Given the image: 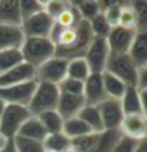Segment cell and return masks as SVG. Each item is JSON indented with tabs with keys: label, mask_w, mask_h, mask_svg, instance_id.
<instances>
[{
	"label": "cell",
	"mask_w": 147,
	"mask_h": 152,
	"mask_svg": "<svg viewBox=\"0 0 147 152\" xmlns=\"http://www.w3.org/2000/svg\"><path fill=\"white\" fill-rule=\"evenodd\" d=\"M19 4H20V13H22V19H26V17L35 15L37 12L43 10V7L39 4L37 0H19Z\"/></svg>",
	"instance_id": "37"
},
{
	"label": "cell",
	"mask_w": 147,
	"mask_h": 152,
	"mask_svg": "<svg viewBox=\"0 0 147 152\" xmlns=\"http://www.w3.org/2000/svg\"><path fill=\"white\" fill-rule=\"evenodd\" d=\"M136 33H137V30H134V29H126V27H121V26L112 27L109 36L106 37L107 45L110 48V52L127 53Z\"/></svg>",
	"instance_id": "11"
},
{
	"label": "cell",
	"mask_w": 147,
	"mask_h": 152,
	"mask_svg": "<svg viewBox=\"0 0 147 152\" xmlns=\"http://www.w3.org/2000/svg\"><path fill=\"white\" fill-rule=\"evenodd\" d=\"M120 131L123 135L138 141L147 136V118L143 113L124 115L120 125Z\"/></svg>",
	"instance_id": "14"
},
{
	"label": "cell",
	"mask_w": 147,
	"mask_h": 152,
	"mask_svg": "<svg viewBox=\"0 0 147 152\" xmlns=\"http://www.w3.org/2000/svg\"><path fill=\"white\" fill-rule=\"evenodd\" d=\"M83 19L80 16V13L77 12L76 6H71L67 10H64L63 13H60L59 16L54 19V23L59 25L60 27H74L77 26Z\"/></svg>",
	"instance_id": "30"
},
{
	"label": "cell",
	"mask_w": 147,
	"mask_h": 152,
	"mask_svg": "<svg viewBox=\"0 0 147 152\" xmlns=\"http://www.w3.org/2000/svg\"><path fill=\"white\" fill-rule=\"evenodd\" d=\"M37 1H39V4H40V6H42V7H46V6H47V3H49V1H50V0H37Z\"/></svg>",
	"instance_id": "46"
},
{
	"label": "cell",
	"mask_w": 147,
	"mask_h": 152,
	"mask_svg": "<svg viewBox=\"0 0 147 152\" xmlns=\"http://www.w3.org/2000/svg\"><path fill=\"white\" fill-rule=\"evenodd\" d=\"M127 53L138 69L147 66V32L136 33Z\"/></svg>",
	"instance_id": "17"
},
{
	"label": "cell",
	"mask_w": 147,
	"mask_h": 152,
	"mask_svg": "<svg viewBox=\"0 0 147 152\" xmlns=\"http://www.w3.org/2000/svg\"><path fill=\"white\" fill-rule=\"evenodd\" d=\"M24 62L20 49H4L0 50V75L7 72L9 69L17 66L19 63Z\"/></svg>",
	"instance_id": "28"
},
{
	"label": "cell",
	"mask_w": 147,
	"mask_h": 152,
	"mask_svg": "<svg viewBox=\"0 0 147 152\" xmlns=\"http://www.w3.org/2000/svg\"><path fill=\"white\" fill-rule=\"evenodd\" d=\"M22 20L19 0H0V23L20 26Z\"/></svg>",
	"instance_id": "18"
},
{
	"label": "cell",
	"mask_w": 147,
	"mask_h": 152,
	"mask_svg": "<svg viewBox=\"0 0 147 152\" xmlns=\"http://www.w3.org/2000/svg\"><path fill=\"white\" fill-rule=\"evenodd\" d=\"M99 1V6H100V10L103 12L106 9L110 7H124V6H129L131 4V0H97Z\"/></svg>",
	"instance_id": "39"
},
{
	"label": "cell",
	"mask_w": 147,
	"mask_h": 152,
	"mask_svg": "<svg viewBox=\"0 0 147 152\" xmlns=\"http://www.w3.org/2000/svg\"><path fill=\"white\" fill-rule=\"evenodd\" d=\"M53 25H54V19L49 16L43 9L35 15L23 19L20 26L26 37H49Z\"/></svg>",
	"instance_id": "8"
},
{
	"label": "cell",
	"mask_w": 147,
	"mask_h": 152,
	"mask_svg": "<svg viewBox=\"0 0 147 152\" xmlns=\"http://www.w3.org/2000/svg\"><path fill=\"white\" fill-rule=\"evenodd\" d=\"M26 36L22 26L3 25L0 23V50L4 49H20Z\"/></svg>",
	"instance_id": "15"
},
{
	"label": "cell",
	"mask_w": 147,
	"mask_h": 152,
	"mask_svg": "<svg viewBox=\"0 0 147 152\" xmlns=\"http://www.w3.org/2000/svg\"><path fill=\"white\" fill-rule=\"evenodd\" d=\"M102 79H103V85H104V91L107 93L109 98H114V99H120L123 96V93L126 91L127 85L124 83L123 80H120L119 77H116L114 75L109 73L104 70L102 73Z\"/></svg>",
	"instance_id": "24"
},
{
	"label": "cell",
	"mask_w": 147,
	"mask_h": 152,
	"mask_svg": "<svg viewBox=\"0 0 147 152\" xmlns=\"http://www.w3.org/2000/svg\"><path fill=\"white\" fill-rule=\"evenodd\" d=\"M117 26L136 30V15H134V10L131 7V4L120 9V16H119V25Z\"/></svg>",
	"instance_id": "35"
},
{
	"label": "cell",
	"mask_w": 147,
	"mask_h": 152,
	"mask_svg": "<svg viewBox=\"0 0 147 152\" xmlns=\"http://www.w3.org/2000/svg\"><path fill=\"white\" fill-rule=\"evenodd\" d=\"M136 145H137V141L130 138V136L121 135L120 139L117 141V144L114 145L112 152H134L136 149Z\"/></svg>",
	"instance_id": "38"
},
{
	"label": "cell",
	"mask_w": 147,
	"mask_h": 152,
	"mask_svg": "<svg viewBox=\"0 0 147 152\" xmlns=\"http://www.w3.org/2000/svg\"><path fill=\"white\" fill-rule=\"evenodd\" d=\"M89 25H90V29L94 36L97 37H107L110 30H112V26L109 25V22L106 20L104 15L100 12L96 17H93L92 20H89Z\"/></svg>",
	"instance_id": "33"
},
{
	"label": "cell",
	"mask_w": 147,
	"mask_h": 152,
	"mask_svg": "<svg viewBox=\"0 0 147 152\" xmlns=\"http://www.w3.org/2000/svg\"><path fill=\"white\" fill-rule=\"evenodd\" d=\"M77 116L81 121H84L93 132H102V131H104L100 112L97 109V106H94V105H84L81 108V110L77 113Z\"/></svg>",
	"instance_id": "23"
},
{
	"label": "cell",
	"mask_w": 147,
	"mask_h": 152,
	"mask_svg": "<svg viewBox=\"0 0 147 152\" xmlns=\"http://www.w3.org/2000/svg\"><path fill=\"white\" fill-rule=\"evenodd\" d=\"M61 132L67 136L69 139L73 141V139H76V138L84 136V135H87V134H92L93 131L90 129V126L87 125L84 121H81L79 116H73V118L64 119Z\"/></svg>",
	"instance_id": "21"
},
{
	"label": "cell",
	"mask_w": 147,
	"mask_h": 152,
	"mask_svg": "<svg viewBox=\"0 0 147 152\" xmlns=\"http://www.w3.org/2000/svg\"><path fill=\"white\" fill-rule=\"evenodd\" d=\"M71 1L70 0H50L47 3V6L44 7L46 13L49 15L50 17L56 19L60 13H63L64 10H67L69 7H71Z\"/></svg>",
	"instance_id": "36"
},
{
	"label": "cell",
	"mask_w": 147,
	"mask_h": 152,
	"mask_svg": "<svg viewBox=\"0 0 147 152\" xmlns=\"http://www.w3.org/2000/svg\"><path fill=\"white\" fill-rule=\"evenodd\" d=\"M121 109L124 115L141 113V103H140V92L137 86H127L120 98Z\"/></svg>",
	"instance_id": "20"
},
{
	"label": "cell",
	"mask_w": 147,
	"mask_h": 152,
	"mask_svg": "<svg viewBox=\"0 0 147 152\" xmlns=\"http://www.w3.org/2000/svg\"><path fill=\"white\" fill-rule=\"evenodd\" d=\"M109 96L104 91L102 73H90V76L84 80V89H83L84 103L97 106L99 103H102Z\"/></svg>",
	"instance_id": "12"
},
{
	"label": "cell",
	"mask_w": 147,
	"mask_h": 152,
	"mask_svg": "<svg viewBox=\"0 0 147 152\" xmlns=\"http://www.w3.org/2000/svg\"><path fill=\"white\" fill-rule=\"evenodd\" d=\"M109 55H110V48L107 45L106 37L94 36L87 48L86 55H84V59H86L92 73H103L106 65H107Z\"/></svg>",
	"instance_id": "6"
},
{
	"label": "cell",
	"mask_w": 147,
	"mask_h": 152,
	"mask_svg": "<svg viewBox=\"0 0 147 152\" xmlns=\"http://www.w3.org/2000/svg\"><path fill=\"white\" fill-rule=\"evenodd\" d=\"M140 92V103H141V113L147 118V89H138Z\"/></svg>",
	"instance_id": "41"
},
{
	"label": "cell",
	"mask_w": 147,
	"mask_h": 152,
	"mask_svg": "<svg viewBox=\"0 0 147 152\" xmlns=\"http://www.w3.org/2000/svg\"><path fill=\"white\" fill-rule=\"evenodd\" d=\"M13 141H14L17 152H44L43 144L40 141L30 139L22 135H16L13 138Z\"/></svg>",
	"instance_id": "32"
},
{
	"label": "cell",
	"mask_w": 147,
	"mask_h": 152,
	"mask_svg": "<svg viewBox=\"0 0 147 152\" xmlns=\"http://www.w3.org/2000/svg\"><path fill=\"white\" fill-rule=\"evenodd\" d=\"M104 70L114 75L116 77H119L127 86H137L138 68L134 65V62L131 60L129 53L110 52Z\"/></svg>",
	"instance_id": "3"
},
{
	"label": "cell",
	"mask_w": 147,
	"mask_h": 152,
	"mask_svg": "<svg viewBox=\"0 0 147 152\" xmlns=\"http://www.w3.org/2000/svg\"><path fill=\"white\" fill-rule=\"evenodd\" d=\"M121 135L123 134L120 129H104L99 132L94 149L92 152H112Z\"/></svg>",
	"instance_id": "22"
},
{
	"label": "cell",
	"mask_w": 147,
	"mask_h": 152,
	"mask_svg": "<svg viewBox=\"0 0 147 152\" xmlns=\"http://www.w3.org/2000/svg\"><path fill=\"white\" fill-rule=\"evenodd\" d=\"M37 118L40 119L42 125L44 126L47 134H56V132H61L63 129V122L64 119L61 118V115L56 109L53 110H46L37 115Z\"/></svg>",
	"instance_id": "25"
},
{
	"label": "cell",
	"mask_w": 147,
	"mask_h": 152,
	"mask_svg": "<svg viewBox=\"0 0 147 152\" xmlns=\"http://www.w3.org/2000/svg\"><path fill=\"white\" fill-rule=\"evenodd\" d=\"M131 7L136 15V30L147 32V0H131Z\"/></svg>",
	"instance_id": "29"
},
{
	"label": "cell",
	"mask_w": 147,
	"mask_h": 152,
	"mask_svg": "<svg viewBox=\"0 0 147 152\" xmlns=\"http://www.w3.org/2000/svg\"><path fill=\"white\" fill-rule=\"evenodd\" d=\"M84 105L86 103L83 99V95H69V93L60 92L56 110L60 113L63 119H67L77 116V113L81 110Z\"/></svg>",
	"instance_id": "16"
},
{
	"label": "cell",
	"mask_w": 147,
	"mask_h": 152,
	"mask_svg": "<svg viewBox=\"0 0 147 152\" xmlns=\"http://www.w3.org/2000/svg\"><path fill=\"white\" fill-rule=\"evenodd\" d=\"M36 86H37V80L36 79L17 85L1 86L0 88V98L6 103L27 106L30 99H32V96H33V93H35Z\"/></svg>",
	"instance_id": "9"
},
{
	"label": "cell",
	"mask_w": 147,
	"mask_h": 152,
	"mask_svg": "<svg viewBox=\"0 0 147 152\" xmlns=\"http://www.w3.org/2000/svg\"><path fill=\"white\" fill-rule=\"evenodd\" d=\"M44 152H63L69 145H71V139H69L63 132L47 134L43 139Z\"/></svg>",
	"instance_id": "26"
},
{
	"label": "cell",
	"mask_w": 147,
	"mask_h": 152,
	"mask_svg": "<svg viewBox=\"0 0 147 152\" xmlns=\"http://www.w3.org/2000/svg\"><path fill=\"white\" fill-rule=\"evenodd\" d=\"M134 152H147V136L141 138V139H138Z\"/></svg>",
	"instance_id": "42"
},
{
	"label": "cell",
	"mask_w": 147,
	"mask_h": 152,
	"mask_svg": "<svg viewBox=\"0 0 147 152\" xmlns=\"http://www.w3.org/2000/svg\"><path fill=\"white\" fill-rule=\"evenodd\" d=\"M57 86H59V91L63 93H69V95H83L84 82L66 76Z\"/></svg>",
	"instance_id": "34"
},
{
	"label": "cell",
	"mask_w": 147,
	"mask_h": 152,
	"mask_svg": "<svg viewBox=\"0 0 147 152\" xmlns=\"http://www.w3.org/2000/svg\"><path fill=\"white\" fill-rule=\"evenodd\" d=\"M63 152H79V151L74 148V146H73V145H69V146H67V148H66Z\"/></svg>",
	"instance_id": "45"
},
{
	"label": "cell",
	"mask_w": 147,
	"mask_h": 152,
	"mask_svg": "<svg viewBox=\"0 0 147 152\" xmlns=\"http://www.w3.org/2000/svg\"><path fill=\"white\" fill-rule=\"evenodd\" d=\"M59 96H60V91H59L57 85L47 83V82H37L35 93L29 102L27 108L32 115L37 116L42 112L56 109Z\"/></svg>",
	"instance_id": "4"
},
{
	"label": "cell",
	"mask_w": 147,
	"mask_h": 152,
	"mask_svg": "<svg viewBox=\"0 0 147 152\" xmlns=\"http://www.w3.org/2000/svg\"><path fill=\"white\" fill-rule=\"evenodd\" d=\"M17 135L26 136V138H30V139H36V141L43 142V139L46 138L47 132H46L44 126L42 125L40 119L37 118L36 115H30L24 121V124L20 126Z\"/></svg>",
	"instance_id": "19"
},
{
	"label": "cell",
	"mask_w": 147,
	"mask_h": 152,
	"mask_svg": "<svg viewBox=\"0 0 147 152\" xmlns=\"http://www.w3.org/2000/svg\"><path fill=\"white\" fill-rule=\"evenodd\" d=\"M94 34L90 29L87 20H81L74 27H60L59 25H53V29L49 39L56 46V55L63 59H74L84 58L86 50Z\"/></svg>",
	"instance_id": "1"
},
{
	"label": "cell",
	"mask_w": 147,
	"mask_h": 152,
	"mask_svg": "<svg viewBox=\"0 0 147 152\" xmlns=\"http://www.w3.org/2000/svg\"><path fill=\"white\" fill-rule=\"evenodd\" d=\"M0 152H17L13 138H10L9 141H7V144H6V146H4V148H1V149H0Z\"/></svg>",
	"instance_id": "43"
},
{
	"label": "cell",
	"mask_w": 147,
	"mask_h": 152,
	"mask_svg": "<svg viewBox=\"0 0 147 152\" xmlns=\"http://www.w3.org/2000/svg\"><path fill=\"white\" fill-rule=\"evenodd\" d=\"M32 113L27 106L6 103L1 118H0V132L7 138H14L17 135L20 126L24 124V121Z\"/></svg>",
	"instance_id": "5"
},
{
	"label": "cell",
	"mask_w": 147,
	"mask_h": 152,
	"mask_svg": "<svg viewBox=\"0 0 147 152\" xmlns=\"http://www.w3.org/2000/svg\"><path fill=\"white\" fill-rule=\"evenodd\" d=\"M106 17V20L109 22V25L114 27V26L119 25V16H120V9L119 7H110V9H106L102 12Z\"/></svg>",
	"instance_id": "40"
},
{
	"label": "cell",
	"mask_w": 147,
	"mask_h": 152,
	"mask_svg": "<svg viewBox=\"0 0 147 152\" xmlns=\"http://www.w3.org/2000/svg\"><path fill=\"white\" fill-rule=\"evenodd\" d=\"M33 79H36V68H33L26 62H22L17 66L9 69L7 72L0 75V88L23 83V82H29Z\"/></svg>",
	"instance_id": "13"
},
{
	"label": "cell",
	"mask_w": 147,
	"mask_h": 152,
	"mask_svg": "<svg viewBox=\"0 0 147 152\" xmlns=\"http://www.w3.org/2000/svg\"><path fill=\"white\" fill-rule=\"evenodd\" d=\"M67 59L53 56L36 68V80L59 85L67 76Z\"/></svg>",
	"instance_id": "7"
},
{
	"label": "cell",
	"mask_w": 147,
	"mask_h": 152,
	"mask_svg": "<svg viewBox=\"0 0 147 152\" xmlns=\"http://www.w3.org/2000/svg\"><path fill=\"white\" fill-rule=\"evenodd\" d=\"M71 1V4H76V3H79V1H81V0H70Z\"/></svg>",
	"instance_id": "47"
},
{
	"label": "cell",
	"mask_w": 147,
	"mask_h": 152,
	"mask_svg": "<svg viewBox=\"0 0 147 152\" xmlns=\"http://www.w3.org/2000/svg\"><path fill=\"white\" fill-rule=\"evenodd\" d=\"M20 52L26 63L33 68H39L56 55V46L49 37H26Z\"/></svg>",
	"instance_id": "2"
},
{
	"label": "cell",
	"mask_w": 147,
	"mask_h": 152,
	"mask_svg": "<svg viewBox=\"0 0 147 152\" xmlns=\"http://www.w3.org/2000/svg\"><path fill=\"white\" fill-rule=\"evenodd\" d=\"M4 106H6V102L0 98V118H1V113H3V110H4Z\"/></svg>",
	"instance_id": "44"
},
{
	"label": "cell",
	"mask_w": 147,
	"mask_h": 152,
	"mask_svg": "<svg viewBox=\"0 0 147 152\" xmlns=\"http://www.w3.org/2000/svg\"><path fill=\"white\" fill-rule=\"evenodd\" d=\"M97 109L100 112L104 129H120L121 121L124 118L120 99L107 98L97 105Z\"/></svg>",
	"instance_id": "10"
},
{
	"label": "cell",
	"mask_w": 147,
	"mask_h": 152,
	"mask_svg": "<svg viewBox=\"0 0 147 152\" xmlns=\"http://www.w3.org/2000/svg\"><path fill=\"white\" fill-rule=\"evenodd\" d=\"M90 73H92V70H90L84 58L69 59V62H67V77H73V79L84 82L90 76Z\"/></svg>",
	"instance_id": "27"
},
{
	"label": "cell",
	"mask_w": 147,
	"mask_h": 152,
	"mask_svg": "<svg viewBox=\"0 0 147 152\" xmlns=\"http://www.w3.org/2000/svg\"><path fill=\"white\" fill-rule=\"evenodd\" d=\"M73 6H76V9H77V12L80 13L81 19L87 20V22L92 20L93 17H96L102 12L97 0H81V1H79L76 4H73Z\"/></svg>",
	"instance_id": "31"
}]
</instances>
